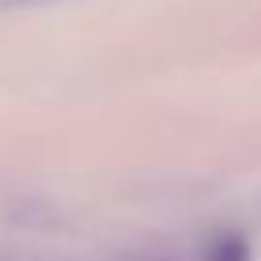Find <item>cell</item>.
Wrapping results in <instances>:
<instances>
[{"instance_id": "cell-1", "label": "cell", "mask_w": 261, "mask_h": 261, "mask_svg": "<svg viewBox=\"0 0 261 261\" xmlns=\"http://www.w3.org/2000/svg\"><path fill=\"white\" fill-rule=\"evenodd\" d=\"M4 8H12V4H34V0H0Z\"/></svg>"}]
</instances>
